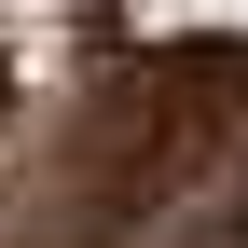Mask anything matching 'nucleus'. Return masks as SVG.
Masks as SVG:
<instances>
[]
</instances>
